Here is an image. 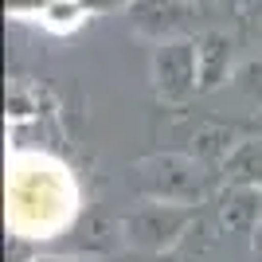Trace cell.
I'll list each match as a JSON object with an SVG mask.
<instances>
[{
	"label": "cell",
	"instance_id": "cell-1",
	"mask_svg": "<svg viewBox=\"0 0 262 262\" xmlns=\"http://www.w3.org/2000/svg\"><path fill=\"white\" fill-rule=\"evenodd\" d=\"M75 180L43 153H16L8 164V223L16 235L51 239L75 219Z\"/></svg>",
	"mask_w": 262,
	"mask_h": 262
},
{
	"label": "cell",
	"instance_id": "cell-2",
	"mask_svg": "<svg viewBox=\"0 0 262 262\" xmlns=\"http://www.w3.org/2000/svg\"><path fill=\"white\" fill-rule=\"evenodd\" d=\"M86 20V4L82 0H51L43 12H39V24H43L47 32H75L78 24Z\"/></svg>",
	"mask_w": 262,
	"mask_h": 262
}]
</instances>
